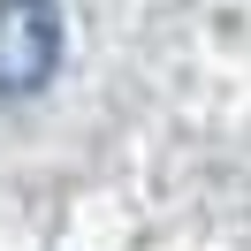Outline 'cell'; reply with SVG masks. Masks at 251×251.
<instances>
[{
    "label": "cell",
    "instance_id": "obj_1",
    "mask_svg": "<svg viewBox=\"0 0 251 251\" xmlns=\"http://www.w3.org/2000/svg\"><path fill=\"white\" fill-rule=\"evenodd\" d=\"M61 69L53 0H0V92H38Z\"/></svg>",
    "mask_w": 251,
    "mask_h": 251
}]
</instances>
